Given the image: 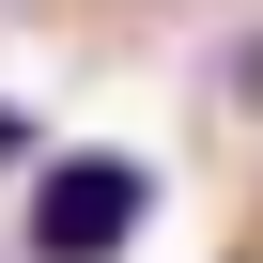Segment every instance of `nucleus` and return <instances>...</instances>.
Segmentation results:
<instances>
[{"instance_id": "nucleus-1", "label": "nucleus", "mask_w": 263, "mask_h": 263, "mask_svg": "<svg viewBox=\"0 0 263 263\" xmlns=\"http://www.w3.org/2000/svg\"><path fill=\"white\" fill-rule=\"evenodd\" d=\"M140 232H155V171L140 155H47L31 201H16V248L31 263H124Z\"/></svg>"}, {"instance_id": "nucleus-2", "label": "nucleus", "mask_w": 263, "mask_h": 263, "mask_svg": "<svg viewBox=\"0 0 263 263\" xmlns=\"http://www.w3.org/2000/svg\"><path fill=\"white\" fill-rule=\"evenodd\" d=\"M0 171H31V108L16 93H0Z\"/></svg>"}]
</instances>
